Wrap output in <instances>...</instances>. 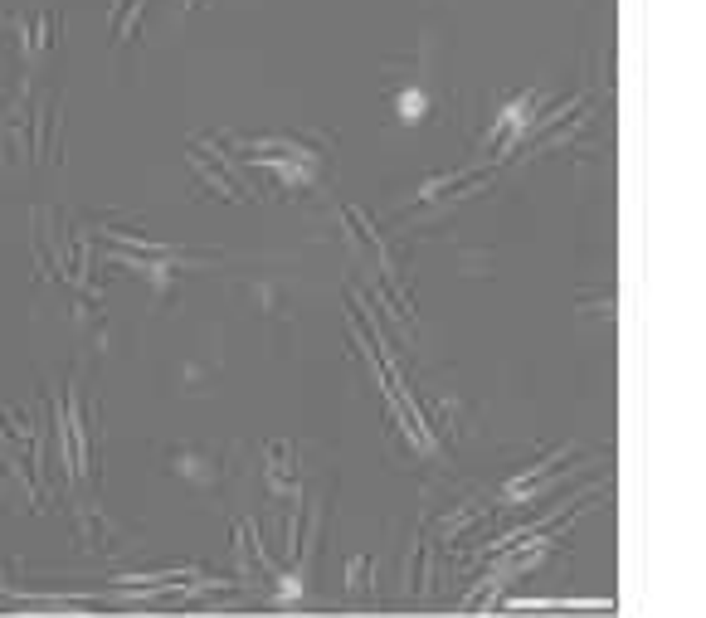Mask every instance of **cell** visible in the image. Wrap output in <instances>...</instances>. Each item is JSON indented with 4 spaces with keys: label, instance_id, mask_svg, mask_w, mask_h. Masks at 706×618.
Wrapping results in <instances>:
<instances>
[{
    "label": "cell",
    "instance_id": "1",
    "mask_svg": "<svg viewBox=\"0 0 706 618\" xmlns=\"http://www.w3.org/2000/svg\"><path fill=\"white\" fill-rule=\"evenodd\" d=\"M10 30H15V39H20V54H25V59H39V54L49 49L54 15H15V20H10Z\"/></svg>",
    "mask_w": 706,
    "mask_h": 618
},
{
    "label": "cell",
    "instance_id": "2",
    "mask_svg": "<svg viewBox=\"0 0 706 618\" xmlns=\"http://www.w3.org/2000/svg\"><path fill=\"white\" fill-rule=\"evenodd\" d=\"M147 0H112V39H132Z\"/></svg>",
    "mask_w": 706,
    "mask_h": 618
},
{
    "label": "cell",
    "instance_id": "3",
    "mask_svg": "<svg viewBox=\"0 0 706 618\" xmlns=\"http://www.w3.org/2000/svg\"><path fill=\"white\" fill-rule=\"evenodd\" d=\"M419 112H424V93H400V117H409V122H414Z\"/></svg>",
    "mask_w": 706,
    "mask_h": 618
},
{
    "label": "cell",
    "instance_id": "4",
    "mask_svg": "<svg viewBox=\"0 0 706 618\" xmlns=\"http://www.w3.org/2000/svg\"><path fill=\"white\" fill-rule=\"evenodd\" d=\"M186 5H195V0H186Z\"/></svg>",
    "mask_w": 706,
    "mask_h": 618
}]
</instances>
